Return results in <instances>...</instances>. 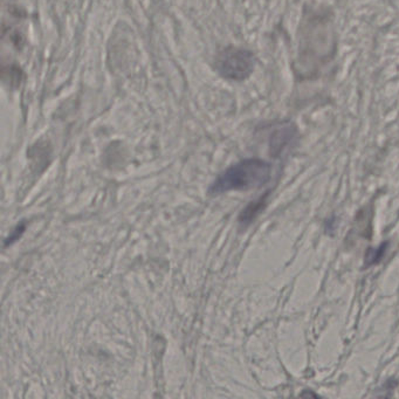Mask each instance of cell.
<instances>
[{
  "label": "cell",
  "mask_w": 399,
  "mask_h": 399,
  "mask_svg": "<svg viewBox=\"0 0 399 399\" xmlns=\"http://www.w3.org/2000/svg\"><path fill=\"white\" fill-rule=\"evenodd\" d=\"M271 176L270 163L257 159H244L219 175L208 192L211 195H221L225 192L259 188L271 181Z\"/></svg>",
  "instance_id": "1"
},
{
  "label": "cell",
  "mask_w": 399,
  "mask_h": 399,
  "mask_svg": "<svg viewBox=\"0 0 399 399\" xmlns=\"http://www.w3.org/2000/svg\"><path fill=\"white\" fill-rule=\"evenodd\" d=\"M254 59L248 50L228 48L219 55L217 61L218 70L221 75L232 80L248 78L253 70Z\"/></svg>",
  "instance_id": "2"
},
{
  "label": "cell",
  "mask_w": 399,
  "mask_h": 399,
  "mask_svg": "<svg viewBox=\"0 0 399 399\" xmlns=\"http://www.w3.org/2000/svg\"><path fill=\"white\" fill-rule=\"evenodd\" d=\"M388 243H383L381 246L376 248H369L368 251H366V257H364V260H366V264L368 266H373V265H376L382 260L383 257H384V254H385L386 248H388Z\"/></svg>",
  "instance_id": "4"
},
{
  "label": "cell",
  "mask_w": 399,
  "mask_h": 399,
  "mask_svg": "<svg viewBox=\"0 0 399 399\" xmlns=\"http://www.w3.org/2000/svg\"><path fill=\"white\" fill-rule=\"evenodd\" d=\"M265 198H266V196L259 201H252V204L248 205V208H245L240 215V218H239L241 224H248V223H251L253 220L255 216L264 208L265 203H266Z\"/></svg>",
  "instance_id": "3"
}]
</instances>
